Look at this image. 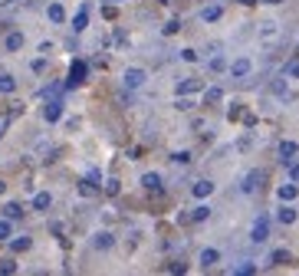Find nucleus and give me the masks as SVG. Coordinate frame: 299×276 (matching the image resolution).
Returning <instances> with one entry per match:
<instances>
[{"label":"nucleus","instance_id":"obj_1","mask_svg":"<svg viewBox=\"0 0 299 276\" xmlns=\"http://www.w3.org/2000/svg\"><path fill=\"white\" fill-rule=\"evenodd\" d=\"M263 181H267V174H263L260 168H253V171H247V174H244V181H240V194H257Z\"/></svg>","mask_w":299,"mask_h":276},{"label":"nucleus","instance_id":"obj_13","mask_svg":"<svg viewBox=\"0 0 299 276\" xmlns=\"http://www.w3.org/2000/svg\"><path fill=\"white\" fill-rule=\"evenodd\" d=\"M191 194L201 197V201H204V197H211V194H214V181H207V178L194 181V184H191Z\"/></svg>","mask_w":299,"mask_h":276},{"label":"nucleus","instance_id":"obj_31","mask_svg":"<svg viewBox=\"0 0 299 276\" xmlns=\"http://www.w3.org/2000/svg\"><path fill=\"white\" fill-rule=\"evenodd\" d=\"M0 273H16V260H13V257L0 260Z\"/></svg>","mask_w":299,"mask_h":276},{"label":"nucleus","instance_id":"obj_20","mask_svg":"<svg viewBox=\"0 0 299 276\" xmlns=\"http://www.w3.org/2000/svg\"><path fill=\"white\" fill-rule=\"evenodd\" d=\"M16 92V79L10 72H0V95H13Z\"/></svg>","mask_w":299,"mask_h":276},{"label":"nucleus","instance_id":"obj_22","mask_svg":"<svg viewBox=\"0 0 299 276\" xmlns=\"http://www.w3.org/2000/svg\"><path fill=\"white\" fill-rule=\"evenodd\" d=\"M270 263L273 267H286V263H293V253L290 250H273L270 253Z\"/></svg>","mask_w":299,"mask_h":276},{"label":"nucleus","instance_id":"obj_44","mask_svg":"<svg viewBox=\"0 0 299 276\" xmlns=\"http://www.w3.org/2000/svg\"><path fill=\"white\" fill-rule=\"evenodd\" d=\"M0 135H3V128H0Z\"/></svg>","mask_w":299,"mask_h":276},{"label":"nucleus","instance_id":"obj_26","mask_svg":"<svg viewBox=\"0 0 299 276\" xmlns=\"http://www.w3.org/2000/svg\"><path fill=\"white\" fill-rule=\"evenodd\" d=\"M221 99H224V89H217V86H211V89L204 92V105H217Z\"/></svg>","mask_w":299,"mask_h":276},{"label":"nucleus","instance_id":"obj_6","mask_svg":"<svg viewBox=\"0 0 299 276\" xmlns=\"http://www.w3.org/2000/svg\"><path fill=\"white\" fill-rule=\"evenodd\" d=\"M43 118H46L49 125L59 122V118H63V99H49V102L43 105Z\"/></svg>","mask_w":299,"mask_h":276},{"label":"nucleus","instance_id":"obj_37","mask_svg":"<svg viewBox=\"0 0 299 276\" xmlns=\"http://www.w3.org/2000/svg\"><path fill=\"white\" fill-rule=\"evenodd\" d=\"M286 76H290V79H299V59H293V63L286 66Z\"/></svg>","mask_w":299,"mask_h":276},{"label":"nucleus","instance_id":"obj_36","mask_svg":"<svg viewBox=\"0 0 299 276\" xmlns=\"http://www.w3.org/2000/svg\"><path fill=\"white\" fill-rule=\"evenodd\" d=\"M181 59H184V63H197V49H181Z\"/></svg>","mask_w":299,"mask_h":276},{"label":"nucleus","instance_id":"obj_15","mask_svg":"<svg viewBox=\"0 0 299 276\" xmlns=\"http://www.w3.org/2000/svg\"><path fill=\"white\" fill-rule=\"evenodd\" d=\"M201 89H204L201 79H181L178 82V95H191V92H201Z\"/></svg>","mask_w":299,"mask_h":276},{"label":"nucleus","instance_id":"obj_34","mask_svg":"<svg viewBox=\"0 0 299 276\" xmlns=\"http://www.w3.org/2000/svg\"><path fill=\"white\" fill-rule=\"evenodd\" d=\"M46 66H49V63L43 59V56H39V59H30V69H33V72H46Z\"/></svg>","mask_w":299,"mask_h":276},{"label":"nucleus","instance_id":"obj_42","mask_svg":"<svg viewBox=\"0 0 299 276\" xmlns=\"http://www.w3.org/2000/svg\"><path fill=\"white\" fill-rule=\"evenodd\" d=\"M3 194H7V181H0V197H3Z\"/></svg>","mask_w":299,"mask_h":276},{"label":"nucleus","instance_id":"obj_30","mask_svg":"<svg viewBox=\"0 0 299 276\" xmlns=\"http://www.w3.org/2000/svg\"><path fill=\"white\" fill-rule=\"evenodd\" d=\"M174 109H181V112H191V109H194V102H191L188 95H178V102H174Z\"/></svg>","mask_w":299,"mask_h":276},{"label":"nucleus","instance_id":"obj_43","mask_svg":"<svg viewBox=\"0 0 299 276\" xmlns=\"http://www.w3.org/2000/svg\"><path fill=\"white\" fill-rule=\"evenodd\" d=\"M263 3H283V0H263Z\"/></svg>","mask_w":299,"mask_h":276},{"label":"nucleus","instance_id":"obj_14","mask_svg":"<svg viewBox=\"0 0 299 276\" xmlns=\"http://www.w3.org/2000/svg\"><path fill=\"white\" fill-rule=\"evenodd\" d=\"M86 26H89V3H82V7L76 10V16H72V30L82 33Z\"/></svg>","mask_w":299,"mask_h":276},{"label":"nucleus","instance_id":"obj_9","mask_svg":"<svg viewBox=\"0 0 299 276\" xmlns=\"http://www.w3.org/2000/svg\"><path fill=\"white\" fill-rule=\"evenodd\" d=\"M250 72H253V63L247 59V56H240V59H234V63H230V76H234V79H247Z\"/></svg>","mask_w":299,"mask_h":276},{"label":"nucleus","instance_id":"obj_16","mask_svg":"<svg viewBox=\"0 0 299 276\" xmlns=\"http://www.w3.org/2000/svg\"><path fill=\"white\" fill-rule=\"evenodd\" d=\"M221 16H224V7H221V3H211V7L201 10V20H204V23H217Z\"/></svg>","mask_w":299,"mask_h":276},{"label":"nucleus","instance_id":"obj_3","mask_svg":"<svg viewBox=\"0 0 299 276\" xmlns=\"http://www.w3.org/2000/svg\"><path fill=\"white\" fill-rule=\"evenodd\" d=\"M92 250H99V253H105V250H112L115 247V234L112 230H99V234H92Z\"/></svg>","mask_w":299,"mask_h":276},{"label":"nucleus","instance_id":"obj_5","mask_svg":"<svg viewBox=\"0 0 299 276\" xmlns=\"http://www.w3.org/2000/svg\"><path fill=\"white\" fill-rule=\"evenodd\" d=\"M86 76H89V63H82V59H72V66H69V82H66V86H79Z\"/></svg>","mask_w":299,"mask_h":276},{"label":"nucleus","instance_id":"obj_41","mask_svg":"<svg viewBox=\"0 0 299 276\" xmlns=\"http://www.w3.org/2000/svg\"><path fill=\"white\" fill-rule=\"evenodd\" d=\"M240 3H244V7H253V3H260V0H240Z\"/></svg>","mask_w":299,"mask_h":276},{"label":"nucleus","instance_id":"obj_29","mask_svg":"<svg viewBox=\"0 0 299 276\" xmlns=\"http://www.w3.org/2000/svg\"><path fill=\"white\" fill-rule=\"evenodd\" d=\"M234 273H237V276H250V273H257V267L247 260V263H240V267H234Z\"/></svg>","mask_w":299,"mask_h":276},{"label":"nucleus","instance_id":"obj_39","mask_svg":"<svg viewBox=\"0 0 299 276\" xmlns=\"http://www.w3.org/2000/svg\"><path fill=\"white\" fill-rule=\"evenodd\" d=\"M290 178H293V181H299V165H296V161H290Z\"/></svg>","mask_w":299,"mask_h":276},{"label":"nucleus","instance_id":"obj_19","mask_svg":"<svg viewBox=\"0 0 299 276\" xmlns=\"http://www.w3.org/2000/svg\"><path fill=\"white\" fill-rule=\"evenodd\" d=\"M276 197H280V201H296L299 197V184H280V191H276Z\"/></svg>","mask_w":299,"mask_h":276},{"label":"nucleus","instance_id":"obj_8","mask_svg":"<svg viewBox=\"0 0 299 276\" xmlns=\"http://www.w3.org/2000/svg\"><path fill=\"white\" fill-rule=\"evenodd\" d=\"M23 43H26V36L20 30H10L7 36H3V49H7V53H20V49H23Z\"/></svg>","mask_w":299,"mask_h":276},{"label":"nucleus","instance_id":"obj_2","mask_svg":"<svg viewBox=\"0 0 299 276\" xmlns=\"http://www.w3.org/2000/svg\"><path fill=\"white\" fill-rule=\"evenodd\" d=\"M122 82H125V89H142L145 82H148V72H145L142 66H132V69H125Z\"/></svg>","mask_w":299,"mask_h":276},{"label":"nucleus","instance_id":"obj_12","mask_svg":"<svg viewBox=\"0 0 299 276\" xmlns=\"http://www.w3.org/2000/svg\"><path fill=\"white\" fill-rule=\"evenodd\" d=\"M142 188L155 194V191H161V188H165V178H161L158 171H148V174H142Z\"/></svg>","mask_w":299,"mask_h":276},{"label":"nucleus","instance_id":"obj_23","mask_svg":"<svg viewBox=\"0 0 299 276\" xmlns=\"http://www.w3.org/2000/svg\"><path fill=\"white\" fill-rule=\"evenodd\" d=\"M3 217H10V221H20V217H23V207L16 204V201H7V204H3Z\"/></svg>","mask_w":299,"mask_h":276},{"label":"nucleus","instance_id":"obj_10","mask_svg":"<svg viewBox=\"0 0 299 276\" xmlns=\"http://www.w3.org/2000/svg\"><path fill=\"white\" fill-rule=\"evenodd\" d=\"M197 263H201L204 270H214L217 263H221V250H217V247H207V250H201V257H197Z\"/></svg>","mask_w":299,"mask_h":276},{"label":"nucleus","instance_id":"obj_33","mask_svg":"<svg viewBox=\"0 0 299 276\" xmlns=\"http://www.w3.org/2000/svg\"><path fill=\"white\" fill-rule=\"evenodd\" d=\"M181 30V23H178V20H168L165 26H161V33H165V36H171V33H178Z\"/></svg>","mask_w":299,"mask_h":276},{"label":"nucleus","instance_id":"obj_24","mask_svg":"<svg viewBox=\"0 0 299 276\" xmlns=\"http://www.w3.org/2000/svg\"><path fill=\"white\" fill-rule=\"evenodd\" d=\"M276 33H280V23H273V20H263L260 23V39H273Z\"/></svg>","mask_w":299,"mask_h":276},{"label":"nucleus","instance_id":"obj_27","mask_svg":"<svg viewBox=\"0 0 299 276\" xmlns=\"http://www.w3.org/2000/svg\"><path fill=\"white\" fill-rule=\"evenodd\" d=\"M207 217H211V207H207V204H197L194 211H191V221H194V224L207 221Z\"/></svg>","mask_w":299,"mask_h":276},{"label":"nucleus","instance_id":"obj_21","mask_svg":"<svg viewBox=\"0 0 299 276\" xmlns=\"http://www.w3.org/2000/svg\"><path fill=\"white\" fill-rule=\"evenodd\" d=\"M46 16H49V23H63V20H66L63 3H49V7H46Z\"/></svg>","mask_w":299,"mask_h":276},{"label":"nucleus","instance_id":"obj_35","mask_svg":"<svg viewBox=\"0 0 299 276\" xmlns=\"http://www.w3.org/2000/svg\"><path fill=\"white\" fill-rule=\"evenodd\" d=\"M118 191H122L118 178H109V181H105V194H118Z\"/></svg>","mask_w":299,"mask_h":276},{"label":"nucleus","instance_id":"obj_28","mask_svg":"<svg viewBox=\"0 0 299 276\" xmlns=\"http://www.w3.org/2000/svg\"><path fill=\"white\" fill-rule=\"evenodd\" d=\"M207 69H211V72H224V69H227V59H224V56L217 53V56L211 59V63H207Z\"/></svg>","mask_w":299,"mask_h":276},{"label":"nucleus","instance_id":"obj_17","mask_svg":"<svg viewBox=\"0 0 299 276\" xmlns=\"http://www.w3.org/2000/svg\"><path fill=\"white\" fill-rule=\"evenodd\" d=\"M49 207H53V194H49V191L33 194V211H49Z\"/></svg>","mask_w":299,"mask_h":276},{"label":"nucleus","instance_id":"obj_7","mask_svg":"<svg viewBox=\"0 0 299 276\" xmlns=\"http://www.w3.org/2000/svg\"><path fill=\"white\" fill-rule=\"evenodd\" d=\"M267 237H270V221L267 217H257V224L250 230V240L253 244H267Z\"/></svg>","mask_w":299,"mask_h":276},{"label":"nucleus","instance_id":"obj_40","mask_svg":"<svg viewBox=\"0 0 299 276\" xmlns=\"http://www.w3.org/2000/svg\"><path fill=\"white\" fill-rule=\"evenodd\" d=\"M86 178H89V181H92V184H99V178H102V174L95 171V168H89V174H86Z\"/></svg>","mask_w":299,"mask_h":276},{"label":"nucleus","instance_id":"obj_4","mask_svg":"<svg viewBox=\"0 0 299 276\" xmlns=\"http://www.w3.org/2000/svg\"><path fill=\"white\" fill-rule=\"evenodd\" d=\"M276 221L283 224V227H293V224L299 221V211L293 207V201H283V207L276 211Z\"/></svg>","mask_w":299,"mask_h":276},{"label":"nucleus","instance_id":"obj_11","mask_svg":"<svg viewBox=\"0 0 299 276\" xmlns=\"http://www.w3.org/2000/svg\"><path fill=\"white\" fill-rule=\"evenodd\" d=\"M276 155H280V161H283V165H290L293 158L299 155V145H296V142H290V138H286V142H280V148H276Z\"/></svg>","mask_w":299,"mask_h":276},{"label":"nucleus","instance_id":"obj_18","mask_svg":"<svg viewBox=\"0 0 299 276\" xmlns=\"http://www.w3.org/2000/svg\"><path fill=\"white\" fill-rule=\"evenodd\" d=\"M7 244H10V250H13V253H26L33 247V237H10Z\"/></svg>","mask_w":299,"mask_h":276},{"label":"nucleus","instance_id":"obj_38","mask_svg":"<svg viewBox=\"0 0 299 276\" xmlns=\"http://www.w3.org/2000/svg\"><path fill=\"white\" fill-rule=\"evenodd\" d=\"M273 92H276V95H286V79H276V82H273Z\"/></svg>","mask_w":299,"mask_h":276},{"label":"nucleus","instance_id":"obj_25","mask_svg":"<svg viewBox=\"0 0 299 276\" xmlns=\"http://www.w3.org/2000/svg\"><path fill=\"white\" fill-rule=\"evenodd\" d=\"M10 237H13V221L10 217H0V244H7Z\"/></svg>","mask_w":299,"mask_h":276},{"label":"nucleus","instance_id":"obj_32","mask_svg":"<svg viewBox=\"0 0 299 276\" xmlns=\"http://www.w3.org/2000/svg\"><path fill=\"white\" fill-rule=\"evenodd\" d=\"M171 161H174V165H188V161H191V151H174Z\"/></svg>","mask_w":299,"mask_h":276}]
</instances>
